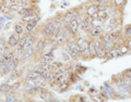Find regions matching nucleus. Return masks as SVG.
<instances>
[{"instance_id": "1", "label": "nucleus", "mask_w": 131, "mask_h": 102, "mask_svg": "<svg viewBox=\"0 0 131 102\" xmlns=\"http://www.w3.org/2000/svg\"><path fill=\"white\" fill-rule=\"evenodd\" d=\"M37 28H38L37 35L42 36V37H45V38H51V36L54 35V33L56 31L54 22H52V18L46 20V21Z\"/></svg>"}, {"instance_id": "2", "label": "nucleus", "mask_w": 131, "mask_h": 102, "mask_svg": "<svg viewBox=\"0 0 131 102\" xmlns=\"http://www.w3.org/2000/svg\"><path fill=\"white\" fill-rule=\"evenodd\" d=\"M121 26H122V16L109 18L105 22L103 30H104V33H113L115 31L121 30Z\"/></svg>"}, {"instance_id": "3", "label": "nucleus", "mask_w": 131, "mask_h": 102, "mask_svg": "<svg viewBox=\"0 0 131 102\" xmlns=\"http://www.w3.org/2000/svg\"><path fill=\"white\" fill-rule=\"evenodd\" d=\"M89 40H90V38L84 37V36H77V38H75V41L80 48L81 55L84 60L91 59L90 53H89Z\"/></svg>"}, {"instance_id": "4", "label": "nucleus", "mask_w": 131, "mask_h": 102, "mask_svg": "<svg viewBox=\"0 0 131 102\" xmlns=\"http://www.w3.org/2000/svg\"><path fill=\"white\" fill-rule=\"evenodd\" d=\"M19 59H20V61H21V63H25V62H27V61H30L31 59H36L35 47L25 49V50L19 55Z\"/></svg>"}, {"instance_id": "5", "label": "nucleus", "mask_w": 131, "mask_h": 102, "mask_svg": "<svg viewBox=\"0 0 131 102\" xmlns=\"http://www.w3.org/2000/svg\"><path fill=\"white\" fill-rule=\"evenodd\" d=\"M46 48H47V38L42 37L39 36L37 41L35 43V51H36V58L38 55L43 54L45 51H46Z\"/></svg>"}, {"instance_id": "6", "label": "nucleus", "mask_w": 131, "mask_h": 102, "mask_svg": "<svg viewBox=\"0 0 131 102\" xmlns=\"http://www.w3.org/2000/svg\"><path fill=\"white\" fill-rule=\"evenodd\" d=\"M36 13H40L39 12V9L37 8V5L35 6H31V7H27V8H22L18 13L20 19L21 18H24V16H28V15H33V14H36Z\"/></svg>"}, {"instance_id": "7", "label": "nucleus", "mask_w": 131, "mask_h": 102, "mask_svg": "<svg viewBox=\"0 0 131 102\" xmlns=\"http://www.w3.org/2000/svg\"><path fill=\"white\" fill-rule=\"evenodd\" d=\"M20 38H21V36L18 35L14 32L12 33V34H10V36L7 39V48H8V50H14L15 47L18 46V43L20 41Z\"/></svg>"}, {"instance_id": "8", "label": "nucleus", "mask_w": 131, "mask_h": 102, "mask_svg": "<svg viewBox=\"0 0 131 102\" xmlns=\"http://www.w3.org/2000/svg\"><path fill=\"white\" fill-rule=\"evenodd\" d=\"M84 12H85V15L92 16L93 19L97 18V13H98L97 5L92 3V2H88L86 6H85V8H84Z\"/></svg>"}, {"instance_id": "9", "label": "nucleus", "mask_w": 131, "mask_h": 102, "mask_svg": "<svg viewBox=\"0 0 131 102\" xmlns=\"http://www.w3.org/2000/svg\"><path fill=\"white\" fill-rule=\"evenodd\" d=\"M61 16H62L63 24L68 25V24L75 18V8H71V9L66 10L63 13H61Z\"/></svg>"}, {"instance_id": "10", "label": "nucleus", "mask_w": 131, "mask_h": 102, "mask_svg": "<svg viewBox=\"0 0 131 102\" xmlns=\"http://www.w3.org/2000/svg\"><path fill=\"white\" fill-rule=\"evenodd\" d=\"M38 97H39V99L42 100L43 102H51L52 100L55 99V97H54V95H52V92L50 90H48L46 87H43L42 88V90H40Z\"/></svg>"}, {"instance_id": "11", "label": "nucleus", "mask_w": 131, "mask_h": 102, "mask_svg": "<svg viewBox=\"0 0 131 102\" xmlns=\"http://www.w3.org/2000/svg\"><path fill=\"white\" fill-rule=\"evenodd\" d=\"M103 35H104L103 27H98V26H93L92 30L88 33L90 39H101Z\"/></svg>"}, {"instance_id": "12", "label": "nucleus", "mask_w": 131, "mask_h": 102, "mask_svg": "<svg viewBox=\"0 0 131 102\" xmlns=\"http://www.w3.org/2000/svg\"><path fill=\"white\" fill-rule=\"evenodd\" d=\"M42 77V73L39 72H24L22 75V80H36Z\"/></svg>"}, {"instance_id": "13", "label": "nucleus", "mask_w": 131, "mask_h": 102, "mask_svg": "<svg viewBox=\"0 0 131 102\" xmlns=\"http://www.w3.org/2000/svg\"><path fill=\"white\" fill-rule=\"evenodd\" d=\"M38 37H39V35H37L36 33L30 34V36H28V38H27V41L25 43V46H24V50L28 49V48H32V47H35V43L37 41Z\"/></svg>"}, {"instance_id": "14", "label": "nucleus", "mask_w": 131, "mask_h": 102, "mask_svg": "<svg viewBox=\"0 0 131 102\" xmlns=\"http://www.w3.org/2000/svg\"><path fill=\"white\" fill-rule=\"evenodd\" d=\"M121 53H120V50H119V47L116 46V47H114L112 50H109L107 52V55H106V60H114V59H118V58H120Z\"/></svg>"}, {"instance_id": "15", "label": "nucleus", "mask_w": 131, "mask_h": 102, "mask_svg": "<svg viewBox=\"0 0 131 102\" xmlns=\"http://www.w3.org/2000/svg\"><path fill=\"white\" fill-rule=\"evenodd\" d=\"M38 23H39L38 20H35V21H31V22L25 23L24 24V25H25V33H27V34H32V33H34L36 28L38 27Z\"/></svg>"}, {"instance_id": "16", "label": "nucleus", "mask_w": 131, "mask_h": 102, "mask_svg": "<svg viewBox=\"0 0 131 102\" xmlns=\"http://www.w3.org/2000/svg\"><path fill=\"white\" fill-rule=\"evenodd\" d=\"M66 45H67V46H68L69 48H70V50L73 52V53L77 54L80 59L82 58V55H81V51H80V48H79V46H78V43H77V41H75V39H73V40H71V41L67 42Z\"/></svg>"}, {"instance_id": "17", "label": "nucleus", "mask_w": 131, "mask_h": 102, "mask_svg": "<svg viewBox=\"0 0 131 102\" xmlns=\"http://www.w3.org/2000/svg\"><path fill=\"white\" fill-rule=\"evenodd\" d=\"M13 32L16 33V34L20 35V36L25 34V25H24V23H22L21 21L15 22L14 25H13Z\"/></svg>"}, {"instance_id": "18", "label": "nucleus", "mask_w": 131, "mask_h": 102, "mask_svg": "<svg viewBox=\"0 0 131 102\" xmlns=\"http://www.w3.org/2000/svg\"><path fill=\"white\" fill-rule=\"evenodd\" d=\"M2 55H3V63H6V64L10 63L15 56H18L14 50H7Z\"/></svg>"}, {"instance_id": "19", "label": "nucleus", "mask_w": 131, "mask_h": 102, "mask_svg": "<svg viewBox=\"0 0 131 102\" xmlns=\"http://www.w3.org/2000/svg\"><path fill=\"white\" fill-rule=\"evenodd\" d=\"M9 6H10V10H11V13L12 14L18 13V12L23 8L22 2L20 1V0H16V1H14V2H11Z\"/></svg>"}, {"instance_id": "20", "label": "nucleus", "mask_w": 131, "mask_h": 102, "mask_svg": "<svg viewBox=\"0 0 131 102\" xmlns=\"http://www.w3.org/2000/svg\"><path fill=\"white\" fill-rule=\"evenodd\" d=\"M10 92H12V88H11V84H8L7 81L6 83H2L0 85V95H9Z\"/></svg>"}, {"instance_id": "21", "label": "nucleus", "mask_w": 131, "mask_h": 102, "mask_svg": "<svg viewBox=\"0 0 131 102\" xmlns=\"http://www.w3.org/2000/svg\"><path fill=\"white\" fill-rule=\"evenodd\" d=\"M104 89L106 90V92H107V95L109 97V99H114V93H115V90H114V87L112 83H108V81H105L104 85H103Z\"/></svg>"}, {"instance_id": "22", "label": "nucleus", "mask_w": 131, "mask_h": 102, "mask_svg": "<svg viewBox=\"0 0 131 102\" xmlns=\"http://www.w3.org/2000/svg\"><path fill=\"white\" fill-rule=\"evenodd\" d=\"M20 64H21V61H20L19 56H15V58L12 60L10 63H8V66H9V68H10L11 72H13L14 70H16V68H19Z\"/></svg>"}, {"instance_id": "23", "label": "nucleus", "mask_w": 131, "mask_h": 102, "mask_svg": "<svg viewBox=\"0 0 131 102\" xmlns=\"http://www.w3.org/2000/svg\"><path fill=\"white\" fill-rule=\"evenodd\" d=\"M127 2H128V0H113V5L121 12H124V9L127 5Z\"/></svg>"}, {"instance_id": "24", "label": "nucleus", "mask_w": 131, "mask_h": 102, "mask_svg": "<svg viewBox=\"0 0 131 102\" xmlns=\"http://www.w3.org/2000/svg\"><path fill=\"white\" fill-rule=\"evenodd\" d=\"M89 53H90V56H91V59L96 58L95 43H94V40H93V39H90V40H89Z\"/></svg>"}, {"instance_id": "25", "label": "nucleus", "mask_w": 131, "mask_h": 102, "mask_svg": "<svg viewBox=\"0 0 131 102\" xmlns=\"http://www.w3.org/2000/svg\"><path fill=\"white\" fill-rule=\"evenodd\" d=\"M122 36L126 39H131V24H127L122 28Z\"/></svg>"}, {"instance_id": "26", "label": "nucleus", "mask_w": 131, "mask_h": 102, "mask_svg": "<svg viewBox=\"0 0 131 102\" xmlns=\"http://www.w3.org/2000/svg\"><path fill=\"white\" fill-rule=\"evenodd\" d=\"M7 50V39L3 36H0V55H2Z\"/></svg>"}, {"instance_id": "27", "label": "nucleus", "mask_w": 131, "mask_h": 102, "mask_svg": "<svg viewBox=\"0 0 131 102\" xmlns=\"http://www.w3.org/2000/svg\"><path fill=\"white\" fill-rule=\"evenodd\" d=\"M22 85H23V80L22 79H19L14 81L13 84H11V88H12V92H16L19 89L22 88Z\"/></svg>"}, {"instance_id": "28", "label": "nucleus", "mask_w": 131, "mask_h": 102, "mask_svg": "<svg viewBox=\"0 0 131 102\" xmlns=\"http://www.w3.org/2000/svg\"><path fill=\"white\" fill-rule=\"evenodd\" d=\"M60 48H61L60 53H61V60H62V62H63V63H69L70 61H72L71 58L69 56V54L63 50V48H62V47H60Z\"/></svg>"}, {"instance_id": "29", "label": "nucleus", "mask_w": 131, "mask_h": 102, "mask_svg": "<svg viewBox=\"0 0 131 102\" xmlns=\"http://www.w3.org/2000/svg\"><path fill=\"white\" fill-rule=\"evenodd\" d=\"M91 99L95 102H105V99L100 95V92H95V93H90Z\"/></svg>"}, {"instance_id": "30", "label": "nucleus", "mask_w": 131, "mask_h": 102, "mask_svg": "<svg viewBox=\"0 0 131 102\" xmlns=\"http://www.w3.org/2000/svg\"><path fill=\"white\" fill-rule=\"evenodd\" d=\"M69 102H85V97L82 95H75V96H71Z\"/></svg>"}, {"instance_id": "31", "label": "nucleus", "mask_w": 131, "mask_h": 102, "mask_svg": "<svg viewBox=\"0 0 131 102\" xmlns=\"http://www.w3.org/2000/svg\"><path fill=\"white\" fill-rule=\"evenodd\" d=\"M102 41V40H101ZM102 47L104 48V50L106 52H108L109 50H112V49L114 47H116V43H114V42H106V41H102Z\"/></svg>"}, {"instance_id": "32", "label": "nucleus", "mask_w": 131, "mask_h": 102, "mask_svg": "<svg viewBox=\"0 0 131 102\" xmlns=\"http://www.w3.org/2000/svg\"><path fill=\"white\" fill-rule=\"evenodd\" d=\"M18 100V96L15 95V92H10L9 95L6 96V99L3 102H15Z\"/></svg>"}, {"instance_id": "33", "label": "nucleus", "mask_w": 131, "mask_h": 102, "mask_svg": "<svg viewBox=\"0 0 131 102\" xmlns=\"http://www.w3.org/2000/svg\"><path fill=\"white\" fill-rule=\"evenodd\" d=\"M0 13L6 15V14H12L11 13V10H10V6L9 5H6V3H2V7L0 9Z\"/></svg>"}, {"instance_id": "34", "label": "nucleus", "mask_w": 131, "mask_h": 102, "mask_svg": "<svg viewBox=\"0 0 131 102\" xmlns=\"http://www.w3.org/2000/svg\"><path fill=\"white\" fill-rule=\"evenodd\" d=\"M97 18H98V19H101V20H103L104 22H106V21H107V20L109 19V16H108L107 11H98Z\"/></svg>"}, {"instance_id": "35", "label": "nucleus", "mask_w": 131, "mask_h": 102, "mask_svg": "<svg viewBox=\"0 0 131 102\" xmlns=\"http://www.w3.org/2000/svg\"><path fill=\"white\" fill-rule=\"evenodd\" d=\"M104 24H105V22L103 21V20H101V19H98V18L93 19V25H94V26L103 27V26H104Z\"/></svg>"}, {"instance_id": "36", "label": "nucleus", "mask_w": 131, "mask_h": 102, "mask_svg": "<svg viewBox=\"0 0 131 102\" xmlns=\"http://www.w3.org/2000/svg\"><path fill=\"white\" fill-rule=\"evenodd\" d=\"M119 47V50H120V53H121V55H125V54H127V53H129V49H128V47L126 46V43H124V45H120V46H118Z\"/></svg>"}, {"instance_id": "37", "label": "nucleus", "mask_w": 131, "mask_h": 102, "mask_svg": "<svg viewBox=\"0 0 131 102\" xmlns=\"http://www.w3.org/2000/svg\"><path fill=\"white\" fill-rule=\"evenodd\" d=\"M51 75H52V73L48 72V71H43V72H42V78H43V79H45L46 81H48V80H49V78L51 77Z\"/></svg>"}, {"instance_id": "38", "label": "nucleus", "mask_w": 131, "mask_h": 102, "mask_svg": "<svg viewBox=\"0 0 131 102\" xmlns=\"http://www.w3.org/2000/svg\"><path fill=\"white\" fill-rule=\"evenodd\" d=\"M100 95H101L102 97H103L105 100H108V99H109V97H108V95H107V92H106V90L104 89V87H103V86H102V87L100 88Z\"/></svg>"}, {"instance_id": "39", "label": "nucleus", "mask_w": 131, "mask_h": 102, "mask_svg": "<svg viewBox=\"0 0 131 102\" xmlns=\"http://www.w3.org/2000/svg\"><path fill=\"white\" fill-rule=\"evenodd\" d=\"M100 5H104V6L110 7V6H113V0H102Z\"/></svg>"}, {"instance_id": "40", "label": "nucleus", "mask_w": 131, "mask_h": 102, "mask_svg": "<svg viewBox=\"0 0 131 102\" xmlns=\"http://www.w3.org/2000/svg\"><path fill=\"white\" fill-rule=\"evenodd\" d=\"M97 9H98V11H107L108 7L104 6V5H97Z\"/></svg>"}, {"instance_id": "41", "label": "nucleus", "mask_w": 131, "mask_h": 102, "mask_svg": "<svg viewBox=\"0 0 131 102\" xmlns=\"http://www.w3.org/2000/svg\"><path fill=\"white\" fill-rule=\"evenodd\" d=\"M3 18H5L6 20H9V21H11L12 19H14V15L13 14H6V15H2Z\"/></svg>"}, {"instance_id": "42", "label": "nucleus", "mask_w": 131, "mask_h": 102, "mask_svg": "<svg viewBox=\"0 0 131 102\" xmlns=\"http://www.w3.org/2000/svg\"><path fill=\"white\" fill-rule=\"evenodd\" d=\"M126 46L128 47L129 51L131 52V39H127V41H126Z\"/></svg>"}, {"instance_id": "43", "label": "nucleus", "mask_w": 131, "mask_h": 102, "mask_svg": "<svg viewBox=\"0 0 131 102\" xmlns=\"http://www.w3.org/2000/svg\"><path fill=\"white\" fill-rule=\"evenodd\" d=\"M24 102H36V101L34 100V98H25Z\"/></svg>"}, {"instance_id": "44", "label": "nucleus", "mask_w": 131, "mask_h": 102, "mask_svg": "<svg viewBox=\"0 0 131 102\" xmlns=\"http://www.w3.org/2000/svg\"><path fill=\"white\" fill-rule=\"evenodd\" d=\"M102 0H89V2H92V3H95V5H100Z\"/></svg>"}, {"instance_id": "45", "label": "nucleus", "mask_w": 131, "mask_h": 102, "mask_svg": "<svg viewBox=\"0 0 131 102\" xmlns=\"http://www.w3.org/2000/svg\"><path fill=\"white\" fill-rule=\"evenodd\" d=\"M11 26V23L10 22H8V23H6V26L5 27H3V31H7L8 30V28H9Z\"/></svg>"}, {"instance_id": "46", "label": "nucleus", "mask_w": 131, "mask_h": 102, "mask_svg": "<svg viewBox=\"0 0 131 102\" xmlns=\"http://www.w3.org/2000/svg\"><path fill=\"white\" fill-rule=\"evenodd\" d=\"M85 102H95V101H93L92 99H91V97H85Z\"/></svg>"}, {"instance_id": "47", "label": "nucleus", "mask_w": 131, "mask_h": 102, "mask_svg": "<svg viewBox=\"0 0 131 102\" xmlns=\"http://www.w3.org/2000/svg\"><path fill=\"white\" fill-rule=\"evenodd\" d=\"M69 6V2H62V5H61V8H67Z\"/></svg>"}, {"instance_id": "48", "label": "nucleus", "mask_w": 131, "mask_h": 102, "mask_svg": "<svg viewBox=\"0 0 131 102\" xmlns=\"http://www.w3.org/2000/svg\"><path fill=\"white\" fill-rule=\"evenodd\" d=\"M2 3H6V5H10V1L9 0H0Z\"/></svg>"}, {"instance_id": "49", "label": "nucleus", "mask_w": 131, "mask_h": 102, "mask_svg": "<svg viewBox=\"0 0 131 102\" xmlns=\"http://www.w3.org/2000/svg\"><path fill=\"white\" fill-rule=\"evenodd\" d=\"M15 102H24V100H22V99H19V98H18V100H16Z\"/></svg>"}, {"instance_id": "50", "label": "nucleus", "mask_w": 131, "mask_h": 102, "mask_svg": "<svg viewBox=\"0 0 131 102\" xmlns=\"http://www.w3.org/2000/svg\"><path fill=\"white\" fill-rule=\"evenodd\" d=\"M9 1H10V3H11V2H14V1H16V0H9Z\"/></svg>"}, {"instance_id": "51", "label": "nucleus", "mask_w": 131, "mask_h": 102, "mask_svg": "<svg viewBox=\"0 0 131 102\" xmlns=\"http://www.w3.org/2000/svg\"><path fill=\"white\" fill-rule=\"evenodd\" d=\"M0 96H1V95H0ZM0 102H1V99H0Z\"/></svg>"}, {"instance_id": "52", "label": "nucleus", "mask_w": 131, "mask_h": 102, "mask_svg": "<svg viewBox=\"0 0 131 102\" xmlns=\"http://www.w3.org/2000/svg\"><path fill=\"white\" fill-rule=\"evenodd\" d=\"M0 14H1V13H0Z\"/></svg>"}]
</instances>
